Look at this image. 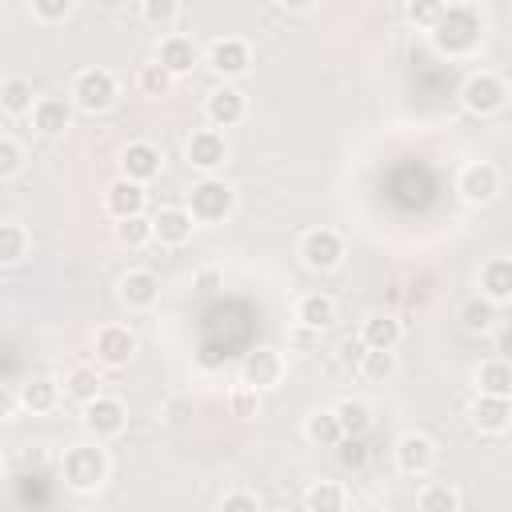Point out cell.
Masks as SVG:
<instances>
[{"label": "cell", "instance_id": "obj_22", "mask_svg": "<svg viewBox=\"0 0 512 512\" xmlns=\"http://www.w3.org/2000/svg\"><path fill=\"white\" fill-rule=\"evenodd\" d=\"M400 340H404V324L396 316H368L360 328V344L368 352H396Z\"/></svg>", "mask_w": 512, "mask_h": 512}, {"label": "cell", "instance_id": "obj_44", "mask_svg": "<svg viewBox=\"0 0 512 512\" xmlns=\"http://www.w3.org/2000/svg\"><path fill=\"white\" fill-rule=\"evenodd\" d=\"M192 284H196V292H204V296H212L216 288H224V276H220L216 268H200Z\"/></svg>", "mask_w": 512, "mask_h": 512}, {"label": "cell", "instance_id": "obj_42", "mask_svg": "<svg viewBox=\"0 0 512 512\" xmlns=\"http://www.w3.org/2000/svg\"><path fill=\"white\" fill-rule=\"evenodd\" d=\"M404 12H408V20H412V24H420V28H432V24L444 16V4H436V0H424V4H408Z\"/></svg>", "mask_w": 512, "mask_h": 512}, {"label": "cell", "instance_id": "obj_12", "mask_svg": "<svg viewBox=\"0 0 512 512\" xmlns=\"http://www.w3.org/2000/svg\"><path fill=\"white\" fill-rule=\"evenodd\" d=\"M124 424H128V408H124L116 396H96V400L84 404V428H88L96 440L120 436Z\"/></svg>", "mask_w": 512, "mask_h": 512}, {"label": "cell", "instance_id": "obj_7", "mask_svg": "<svg viewBox=\"0 0 512 512\" xmlns=\"http://www.w3.org/2000/svg\"><path fill=\"white\" fill-rule=\"evenodd\" d=\"M204 64H208L220 80H232V76H244V72H248L252 48H248V40H240V36H216V40L208 44V52H204Z\"/></svg>", "mask_w": 512, "mask_h": 512}, {"label": "cell", "instance_id": "obj_43", "mask_svg": "<svg viewBox=\"0 0 512 512\" xmlns=\"http://www.w3.org/2000/svg\"><path fill=\"white\" fill-rule=\"evenodd\" d=\"M220 512H260V500H256L252 492L236 488V492H228V496L220 500Z\"/></svg>", "mask_w": 512, "mask_h": 512}, {"label": "cell", "instance_id": "obj_31", "mask_svg": "<svg viewBox=\"0 0 512 512\" xmlns=\"http://www.w3.org/2000/svg\"><path fill=\"white\" fill-rule=\"evenodd\" d=\"M476 388H480V396H508L512 400V364L484 360L476 372Z\"/></svg>", "mask_w": 512, "mask_h": 512}, {"label": "cell", "instance_id": "obj_6", "mask_svg": "<svg viewBox=\"0 0 512 512\" xmlns=\"http://www.w3.org/2000/svg\"><path fill=\"white\" fill-rule=\"evenodd\" d=\"M300 260L312 268V272H332L340 260H344V240L336 228H308L300 236Z\"/></svg>", "mask_w": 512, "mask_h": 512}, {"label": "cell", "instance_id": "obj_15", "mask_svg": "<svg viewBox=\"0 0 512 512\" xmlns=\"http://www.w3.org/2000/svg\"><path fill=\"white\" fill-rule=\"evenodd\" d=\"M456 188H460V196H464L468 204H488V200H496V192H500V172H496L488 160H472V164L460 168Z\"/></svg>", "mask_w": 512, "mask_h": 512}, {"label": "cell", "instance_id": "obj_5", "mask_svg": "<svg viewBox=\"0 0 512 512\" xmlns=\"http://www.w3.org/2000/svg\"><path fill=\"white\" fill-rule=\"evenodd\" d=\"M504 100H508V88H504V80H500L496 72H488V68L468 72L464 84H460V104H464L468 112H476V116L500 112Z\"/></svg>", "mask_w": 512, "mask_h": 512}, {"label": "cell", "instance_id": "obj_26", "mask_svg": "<svg viewBox=\"0 0 512 512\" xmlns=\"http://www.w3.org/2000/svg\"><path fill=\"white\" fill-rule=\"evenodd\" d=\"M16 392H20V408H28V412H52L60 400V384L52 376H32Z\"/></svg>", "mask_w": 512, "mask_h": 512}, {"label": "cell", "instance_id": "obj_45", "mask_svg": "<svg viewBox=\"0 0 512 512\" xmlns=\"http://www.w3.org/2000/svg\"><path fill=\"white\" fill-rule=\"evenodd\" d=\"M496 360L512 364V324H504V328L496 332Z\"/></svg>", "mask_w": 512, "mask_h": 512}, {"label": "cell", "instance_id": "obj_3", "mask_svg": "<svg viewBox=\"0 0 512 512\" xmlns=\"http://www.w3.org/2000/svg\"><path fill=\"white\" fill-rule=\"evenodd\" d=\"M184 208L192 212L196 224H220V220L232 216L236 192H232V184L220 180V176H200V180L188 188V204H184Z\"/></svg>", "mask_w": 512, "mask_h": 512}, {"label": "cell", "instance_id": "obj_47", "mask_svg": "<svg viewBox=\"0 0 512 512\" xmlns=\"http://www.w3.org/2000/svg\"><path fill=\"white\" fill-rule=\"evenodd\" d=\"M356 512H388V508H380V504H364V508H356Z\"/></svg>", "mask_w": 512, "mask_h": 512}, {"label": "cell", "instance_id": "obj_11", "mask_svg": "<svg viewBox=\"0 0 512 512\" xmlns=\"http://www.w3.org/2000/svg\"><path fill=\"white\" fill-rule=\"evenodd\" d=\"M132 352H136V336H132L124 324H100V328H96V336H92V356H96L100 364L120 368V364L132 360Z\"/></svg>", "mask_w": 512, "mask_h": 512}, {"label": "cell", "instance_id": "obj_18", "mask_svg": "<svg viewBox=\"0 0 512 512\" xmlns=\"http://www.w3.org/2000/svg\"><path fill=\"white\" fill-rule=\"evenodd\" d=\"M120 300L132 308V312H148L156 300H160V280L152 268H128L120 276Z\"/></svg>", "mask_w": 512, "mask_h": 512}, {"label": "cell", "instance_id": "obj_41", "mask_svg": "<svg viewBox=\"0 0 512 512\" xmlns=\"http://www.w3.org/2000/svg\"><path fill=\"white\" fill-rule=\"evenodd\" d=\"M72 12V0H32V16L52 24V20H64Z\"/></svg>", "mask_w": 512, "mask_h": 512}, {"label": "cell", "instance_id": "obj_39", "mask_svg": "<svg viewBox=\"0 0 512 512\" xmlns=\"http://www.w3.org/2000/svg\"><path fill=\"white\" fill-rule=\"evenodd\" d=\"M20 164H24V148H20L16 136L4 132V136H0V176H16Z\"/></svg>", "mask_w": 512, "mask_h": 512}, {"label": "cell", "instance_id": "obj_10", "mask_svg": "<svg viewBox=\"0 0 512 512\" xmlns=\"http://www.w3.org/2000/svg\"><path fill=\"white\" fill-rule=\"evenodd\" d=\"M164 168V152L152 144V140H132L124 152H120V176L124 180H136V184H148L156 180Z\"/></svg>", "mask_w": 512, "mask_h": 512}, {"label": "cell", "instance_id": "obj_17", "mask_svg": "<svg viewBox=\"0 0 512 512\" xmlns=\"http://www.w3.org/2000/svg\"><path fill=\"white\" fill-rule=\"evenodd\" d=\"M192 228H196V220H192V212L180 208V204H168V208H160V212L152 216V236H156V244H168V248L188 244V240H192Z\"/></svg>", "mask_w": 512, "mask_h": 512}, {"label": "cell", "instance_id": "obj_21", "mask_svg": "<svg viewBox=\"0 0 512 512\" xmlns=\"http://www.w3.org/2000/svg\"><path fill=\"white\" fill-rule=\"evenodd\" d=\"M480 296H488L492 304H508L512 300V256H492L480 268Z\"/></svg>", "mask_w": 512, "mask_h": 512}, {"label": "cell", "instance_id": "obj_33", "mask_svg": "<svg viewBox=\"0 0 512 512\" xmlns=\"http://www.w3.org/2000/svg\"><path fill=\"white\" fill-rule=\"evenodd\" d=\"M304 508L308 512H340L344 508V488L336 480H312L304 492Z\"/></svg>", "mask_w": 512, "mask_h": 512}, {"label": "cell", "instance_id": "obj_37", "mask_svg": "<svg viewBox=\"0 0 512 512\" xmlns=\"http://www.w3.org/2000/svg\"><path fill=\"white\" fill-rule=\"evenodd\" d=\"M176 16H180V4H176V0H144V4H140V20H144V24L168 28Z\"/></svg>", "mask_w": 512, "mask_h": 512}, {"label": "cell", "instance_id": "obj_25", "mask_svg": "<svg viewBox=\"0 0 512 512\" xmlns=\"http://www.w3.org/2000/svg\"><path fill=\"white\" fill-rule=\"evenodd\" d=\"M36 100L40 96L32 92V80H24V76H4L0 80V108L8 116H32Z\"/></svg>", "mask_w": 512, "mask_h": 512}, {"label": "cell", "instance_id": "obj_35", "mask_svg": "<svg viewBox=\"0 0 512 512\" xmlns=\"http://www.w3.org/2000/svg\"><path fill=\"white\" fill-rule=\"evenodd\" d=\"M116 240L124 248H144L152 236V216H128V220H116Z\"/></svg>", "mask_w": 512, "mask_h": 512}, {"label": "cell", "instance_id": "obj_34", "mask_svg": "<svg viewBox=\"0 0 512 512\" xmlns=\"http://www.w3.org/2000/svg\"><path fill=\"white\" fill-rule=\"evenodd\" d=\"M460 324H464L468 332H488V328L496 324V304H492L488 296H468V300L460 304Z\"/></svg>", "mask_w": 512, "mask_h": 512}, {"label": "cell", "instance_id": "obj_28", "mask_svg": "<svg viewBox=\"0 0 512 512\" xmlns=\"http://www.w3.org/2000/svg\"><path fill=\"white\" fill-rule=\"evenodd\" d=\"M416 512H460V496L448 480H428L416 492Z\"/></svg>", "mask_w": 512, "mask_h": 512}, {"label": "cell", "instance_id": "obj_14", "mask_svg": "<svg viewBox=\"0 0 512 512\" xmlns=\"http://www.w3.org/2000/svg\"><path fill=\"white\" fill-rule=\"evenodd\" d=\"M244 112H248V100H244V92L232 88V84H216V88L208 92V100H204V116H208L212 128H232V124L244 120Z\"/></svg>", "mask_w": 512, "mask_h": 512}, {"label": "cell", "instance_id": "obj_4", "mask_svg": "<svg viewBox=\"0 0 512 512\" xmlns=\"http://www.w3.org/2000/svg\"><path fill=\"white\" fill-rule=\"evenodd\" d=\"M116 96H120V84H116V76L108 72V68H80L76 72V80H72V104L80 108V112H104V108H112L116 104Z\"/></svg>", "mask_w": 512, "mask_h": 512}, {"label": "cell", "instance_id": "obj_36", "mask_svg": "<svg viewBox=\"0 0 512 512\" xmlns=\"http://www.w3.org/2000/svg\"><path fill=\"white\" fill-rule=\"evenodd\" d=\"M356 368H360V376H364L368 384H384V380L396 372V352H364Z\"/></svg>", "mask_w": 512, "mask_h": 512}, {"label": "cell", "instance_id": "obj_16", "mask_svg": "<svg viewBox=\"0 0 512 512\" xmlns=\"http://www.w3.org/2000/svg\"><path fill=\"white\" fill-rule=\"evenodd\" d=\"M392 456H396V468H400L404 476H424V472L436 464V444H432L424 432H404V436L396 440Z\"/></svg>", "mask_w": 512, "mask_h": 512}, {"label": "cell", "instance_id": "obj_13", "mask_svg": "<svg viewBox=\"0 0 512 512\" xmlns=\"http://www.w3.org/2000/svg\"><path fill=\"white\" fill-rule=\"evenodd\" d=\"M196 60H200V52H196L192 36H184V32L160 36V44H156V64H160L172 80H176V76H188V72L196 68Z\"/></svg>", "mask_w": 512, "mask_h": 512}, {"label": "cell", "instance_id": "obj_9", "mask_svg": "<svg viewBox=\"0 0 512 512\" xmlns=\"http://www.w3.org/2000/svg\"><path fill=\"white\" fill-rule=\"evenodd\" d=\"M280 376H284V356L276 348H252V352H244V360H240V384L264 392V388H276Z\"/></svg>", "mask_w": 512, "mask_h": 512}, {"label": "cell", "instance_id": "obj_8", "mask_svg": "<svg viewBox=\"0 0 512 512\" xmlns=\"http://www.w3.org/2000/svg\"><path fill=\"white\" fill-rule=\"evenodd\" d=\"M184 156H188V164H192L196 172L212 176V172L228 160L224 132H220V128H196V132L188 136V144H184Z\"/></svg>", "mask_w": 512, "mask_h": 512}, {"label": "cell", "instance_id": "obj_20", "mask_svg": "<svg viewBox=\"0 0 512 512\" xmlns=\"http://www.w3.org/2000/svg\"><path fill=\"white\" fill-rule=\"evenodd\" d=\"M28 120H32V128L40 136H64L68 124H72V100H64V96H40Z\"/></svg>", "mask_w": 512, "mask_h": 512}, {"label": "cell", "instance_id": "obj_27", "mask_svg": "<svg viewBox=\"0 0 512 512\" xmlns=\"http://www.w3.org/2000/svg\"><path fill=\"white\" fill-rule=\"evenodd\" d=\"M304 436H308L316 448H340V444L348 440L332 408H320V412H312V416L304 420Z\"/></svg>", "mask_w": 512, "mask_h": 512}, {"label": "cell", "instance_id": "obj_1", "mask_svg": "<svg viewBox=\"0 0 512 512\" xmlns=\"http://www.w3.org/2000/svg\"><path fill=\"white\" fill-rule=\"evenodd\" d=\"M440 56H468L484 36V16L476 4H444V16L428 28Z\"/></svg>", "mask_w": 512, "mask_h": 512}, {"label": "cell", "instance_id": "obj_32", "mask_svg": "<svg viewBox=\"0 0 512 512\" xmlns=\"http://www.w3.org/2000/svg\"><path fill=\"white\" fill-rule=\"evenodd\" d=\"M332 412H336V420H340V428H344L348 440H360V436L372 428V408H368L364 400H352V396H348V400H340Z\"/></svg>", "mask_w": 512, "mask_h": 512}, {"label": "cell", "instance_id": "obj_29", "mask_svg": "<svg viewBox=\"0 0 512 512\" xmlns=\"http://www.w3.org/2000/svg\"><path fill=\"white\" fill-rule=\"evenodd\" d=\"M28 248H32V236H28V228L20 224V220H4L0 224V264H20L24 256H28Z\"/></svg>", "mask_w": 512, "mask_h": 512}, {"label": "cell", "instance_id": "obj_40", "mask_svg": "<svg viewBox=\"0 0 512 512\" xmlns=\"http://www.w3.org/2000/svg\"><path fill=\"white\" fill-rule=\"evenodd\" d=\"M228 404H232L236 416H256V412H260V392L248 388V384H236L232 396H228Z\"/></svg>", "mask_w": 512, "mask_h": 512}, {"label": "cell", "instance_id": "obj_23", "mask_svg": "<svg viewBox=\"0 0 512 512\" xmlns=\"http://www.w3.org/2000/svg\"><path fill=\"white\" fill-rule=\"evenodd\" d=\"M336 320V300L328 292H304L296 300V324L308 328V332H320Z\"/></svg>", "mask_w": 512, "mask_h": 512}, {"label": "cell", "instance_id": "obj_24", "mask_svg": "<svg viewBox=\"0 0 512 512\" xmlns=\"http://www.w3.org/2000/svg\"><path fill=\"white\" fill-rule=\"evenodd\" d=\"M468 416L480 432H504L512 424V400L508 396H476Z\"/></svg>", "mask_w": 512, "mask_h": 512}, {"label": "cell", "instance_id": "obj_2", "mask_svg": "<svg viewBox=\"0 0 512 512\" xmlns=\"http://www.w3.org/2000/svg\"><path fill=\"white\" fill-rule=\"evenodd\" d=\"M60 476L76 492H92L108 476V452L100 444H68L60 456Z\"/></svg>", "mask_w": 512, "mask_h": 512}, {"label": "cell", "instance_id": "obj_46", "mask_svg": "<svg viewBox=\"0 0 512 512\" xmlns=\"http://www.w3.org/2000/svg\"><path fill=\"white\" fill-rule=\"evenodd\" d=\"M16 404H20V392L4 388V392H0V412H4V416H12V412H16Z\"/></svg>", "mask_w": 512, "mask_h": 512}, {"label": "cell", "instance_id": "obj_30", "mask_svg": "<svg viewBox=\"0 0 512 512\" xmlns=\"http://www.w3.org/2000/svg\"><path fill=\"white\" fill-rule=\"evenodd\" d=\"M100 372L92 368V364H72L68 372H64V392L68 396H76L80 404H88V400H96V396H104L100 392Z\"/></svg>", "mask_w": 512, "mask_h": 512}, {"label": "cell", "instance_id": "obj_38", "mask_svg": "<svg viewBox=\"0 0 512 512\" xmlns=\"http://www.w3.org/2000/svg\"><path fill=\"white\" fill-rule=\"evenodd\" d=\"M136 80H140V88H144L148 96H164V92L172 88V76H168V72H164V68L156 64V60H152V64H144Z\"/></svg>", "mask_w": 512, "mask_h": 512}, {"label": "cell", "instance_id": "obj_19", "mask_svg": "<svg viewBox=\"0 0 512 512\" xmlns=\"http://www.w3.org/2000/svg\"><path fill=\"white\" fill-rule=\"evenodd\" d=\"M144 200H148L144 184H136V180H124V176H116V180L108 184V192H104V208H108V216H112V220L144 216Z\"/></svg>", "mask_w": 512, "mask_h": 512}]
</instances>
